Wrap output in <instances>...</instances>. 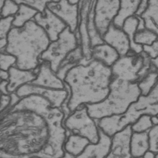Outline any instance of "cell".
<instances>
[{"mask_svg":"<svg viewBox=\"0 0 158 158\" xmlns=\"http://www.w3.org/2000/svg\"><path fill=\"white\" fill-rule=\"evenodd\" d=\"M14 17L0 18V53H5L7 44L8 34L13 28Z\"/></svg>","mask_w":158,"mask_h":158,"instance_id":"obj_27","label":"cell"},{"mask_svg":"<svg viewBox=\"0 0 158 158\" xmlns=\"http://www.w3.org/2000/svg\"><path fill=\"white\" fill-rule=\"evenodd\" d=\"M93 2L94 1H80L79 24L75 32L79 45L82 51L84 58L87 61L92 59V46L87 30V19Z\"/></svg>","mask_w":158,"mask_h":158,"instance_id":"obj_10","label":"cell"},{"mask_svg":"<svg viewBox=\"0 0 158 158\" xmlns=\"http://www.w3.org/2000/svg\"><path fill=\"white\" fill-rule=\"evenodd\" d=\"M8 81H1L0 82V93L2 95H9L7 91Z\"/></svg>","mask_w":158,"mask_h":158,"instance_id":"obj_35","label":"cell"},{"mask_svg":"<svg viewBox=\"0 0 158 158\" xmlns=\"http://www.w3.org/2000/svg\"><path fill=\"white\" fill-rule=\"evenodd\" d=\"M112 79L110 68L94 59L71 69L64 79L69 91V110L73 112L83 105L103 101L109 93Z\"/></svg>","mask_w":158,"mask_h":158,"instance_id":"obj_2","label":"cell"},{"mask_svg":"<svg viewBox=\"0 0 158 158\" xmlns=\"http://www.w3.org/2000/svg\"><path fill=\"white\" fill-rule=\"evenodd\" d=\"M21 2L29 6L38 11L39 13L43 14L44 13L47 5L50 1L47 0H20Z\"/></svg>","mask_w":158,"mask_h":158,"instance_id":"obj_32","label":"cell"},{"mask_svg":"<svg viewBox=\"0 0 158 158\" xmlns=\"http://www.w3.org/2000/svg\"><path fill=\"white\" fill-rule=\"evenodd\" d=\"M148 131L141 133L133 132L131 140L132 158L143 157L149 151Z\"/></svg>","mask_w":158,"mask_h":158,"instance_id":"obj_18","label":"cell"},{"mask_svg":"<svg viewBox=\"0 0 158 158\" xmlns=\"http://www.w3.org/2000/svg\"><path fill=\"white\" fill-rule=\"evenodd\" d=\"M7 91L9 94L15 93L20 87L33 81L36 77L35 71L19 69L16 67H11L8 70Z\"/></svg>","mask_w":158,"mask_h":158,"instance_id":"obj_16","label":"cell"},{"mask_svg":"<svg viewBox=\"0 0 158 158\" xmlns=\"http://www.w3.org/2000/svg\"><path fill=\"white\" fill-rule=\"evenodd\" d=\"M1 18V16H0V18Z\"/></svg>","mask_w":158,"mask_h":158,"instance_id":"obj_43","label":"cell"},{"mask_svg":"<svg viewBox=\"0 0 158 158\" xmlns=\"http://www.w3.org/2000/svg\"><path fill=\"white\" fill-rule=\"evenodd\" d=\"M38 158V157H33V158Z\"/></svg>","mask_w":158,"mask_h":158,"instance_id":"obj_41","label":"cell"},{"mask_svg":"<svg viewBox=\"0 0 158 158\" xmlns=\"http://www.w3.org/2000/svg\"><path fill=\"white\" fill-rule=\"evenodd\" d=\"M155 158H158V155H156Z\"/></svg>","mask_w":158,"mask_h":158,"instance_id":"obj_40","label":"cell"},{"mask_svg":"<svg viewBox=\"0 0 158 158\" xmlns=\"http://www.w3.org/2000/svg\"><path fill=\"white\" fill-rule=\"evenodd\" d=\"M65 88L64 90H52L34 86L29 83L19 88L15 94L19 98L30 95H38L47 99L53 107L61 108L69 95V90L66 84Z\"/></svg>","mask_w":158,"mask_h":158,"instance_id":"obj_9","label":"cell"},{"mask_svg":"<svg viewBox=\"0 0 158 158\" xmlns=\"http://www.w3.org/2000/svg\"><path fill=\"white\" fill-rule=\"evenodd\" d=\"M33 20L44 30L51 42L56 41L67 28L60 19L47 8L44 14L38 13Z\"/></svg>","mask_w":158,"mask_h":158,"instance_id":"obj_13","label":"cell"},{"mask_svg":"<svg viewBox=\"0 0 158 158\" xmlns=\"http://www.w3.org/2000/svg\"><path fill=\"white\" fill-rule=\"evenodd\" d=\"M84 58L82 51L79 45L75 50L70 52L60 64L56 74L57 77L64 81L68 72L74 67L80 64Z\"/></svg>","mask_w":158,"mask_h":158,"instance_id":"obj_19","label":"cell"},{"mask_svg":"<svg viewBox=\"0 0 158 158\" xmlns=\"http://www.w3.org/2000/svg\"><path fill=\"white\" fill-rule=\"evenodd\" d=\"M5 1H2L0 0V15H1V12H2V9L3 7ZM1 16V15H0Z\"/></svg>","mask_w":158,"mask_h":158,"instance_id":"obj_39","label":"cell"},{"mask_svg":"<svg viewBox=\"0 0 158 158\" xmlns=\"http://www.w3.org/2000/svg\"><path fill=\"white\" fill-rule=\"evenodd\" d=\"M19 4L16 1H5L4 4L1 12V18L13 17L17 13Z\"/></svg>","mask_w":158,"mask_h":158,"instance_id":"obj_30","label":"cell"},{"mask_svg":"<svg viewBox=\"0 0 158 158\" xmlns=\"http://www.w3.org/2000/svg\"><path fill=\"white\" fill-rule=\"evenodd\" d=\"M61 158H77V157L75 156H73V155H71V154H69V153H67V152H65L64 154V156H63V157Z\"/></svg>","mask_w":158,"mask_h":158,"instance_id":"obj_38","label":"cell"},{"mask_svg":"<svg viewBox=\"0 0 158 158\" xmlns=\"http://www.w3.org/2000/svg\"><path fill=\"white\" fill-rule=\"evenodd\" d=\"M72 113L65 121V127L74 134L88 139L90 143H98V127L89 116L86 105L81 106Z\"/></svg>","mask_w":158,"mask_h":158,"instance_id":"obj_7","label":"cell"},{"mask_svg":"<svg viewBox=\"0 0 158 158\" xmlns=\"http://www.w3.org/2000/svg\"><path fill=\"white\" fill-rule=\"evenodd\" d=\"M157 116V117H158V115H157V116Z\"/></svg>","mask_w":158,"mask_h":158,"instance_id":"obj_42","label":"cell"},{"mask_svg":"<svg viewBox=\"0 0 158 158\" xmlns=\"http://www.w3.org/2000/svg\"><path fill=\"white\" fill-rule=\"evenodd\" d=\"M79 4H71L69 1H50L47 8L60 19L72 32H75L79 24Z\"/></svg>","mask_w":158,"mask_h":158,"instance_id":"obj_11","label":"cell"},{"mask_svg":"<svg viewBox=\"0 0 158 158\" xmlns=\"http://www.w3.org/2000/svg\"><path fill=\"white\" fill-rule=\"evenodd\" d=\"M50 43L45 32L33 19L22 27L11 28L5 53L15 58L18 68L34 71Z\"/></svg>","mask_w":158,"mask_h":158,"instance_id":"obj_3","label":"cell"},{"mask_svg":"<svg viewBox=\"0 0 158 158\" xmlns=\"http://www.w3.org/2000/svg\"><path fill=\"white\" fill-rule=\"evenodd\" d=\"M104 43L114 48L119 55L123 56L131 51V43L126 33L122 29L111 24L102 37Z\"/></svg>","mask_w":158,"mask_h":158,"instance_id":"obj_14","label":"cell"},{"mask_svg":"<svg viewBox=\"0 0 158 158\" xmlns=\"http://www.w3.org/2000/svg\"><path fill=\"white\" fill-rule=\"evenodd\" d=\"M120 1L100 0L95 1L94 6V21L99 34L103 37L113 23L119 9Z\"/></svg>","mask_w":158,"mask_h":158,"instance_id":"obj_8","label":"cell"},{"mask_svg":"<svg viewBox=\"0 0 158 158\" xmlns=\"http://www.w3.org/2000/svg\"><path fill=\"white\" fill-rule=\"evenodd\" d=\"M34 71L36 77L30 83L32 85L52 90L66 89L64 82L57 77L48 62L41 61L38 68Z\"/></svg>","mask_w":158,"mask_h":158,"instance_id":"obj_12","label":"cell"},{"mask_svg":"<svg viewBox=\"0 0 158 158\" xmlns=\"http://www.w3.org/2000/svg\"><path fill=\"white\" fill-rule=\"evenodd\" d=\"M95 2V1H94L88 14L87 19V30L92 48L96 45L102 44L104 43L102 36L99 34L96 28L94 21V6Z\"/></svg>","mask_w":158,"mask_h":158,"instance_id":"obj_25","label":"cell"},{"mask_svg":"<svg viewBox=\"0 0 158 158\" xmlns=\"http://www.w3.org/2000/svg\"><path fill=\"white\" fill-rule=\"evenodd\" d=\"M158 80V71L151 66L149 72L138 83L141 96H147L155 88Z\"/></svg>","mask_w":158,"mask_h":158,"instance_id":"obj_24","label":"cell"},{"mask_svg":"<svg viewBox=\"0 0 158 158\" xmlns=\"http://www.w3.org/2000/svg\"><path fill=\"white\" fill-rule=\"evenodd\" d=\"M151 60L143 51L137 54L131 51L126 55L120 57L110 67L112 78L137 83L150 70Z\"/></svg>","mask_w":158,"mask_h":158,"instance_id":"obj_5","label":"cell"},{"mask_svg":"<svg viewBox=\"0 0 158 158\" xmlns=\"http://www.w3.org/2000/svg\"><path fill=\"white\" fill-rule=\"evenodd\" d=\"M140 2L141 1H120L119 9L112 23L113 25L122 28L125 20L135 15Z\"/></svg>","mask_w":158,"mask_h":158,"instance_id":"obj_20","label":"cell"},{"mask_svg":"<svg viewBox=\"0 0 158 158\" xmlns=\"http://www.w3.org/2000/svg\"><path fill=\"white\" fill-rule=\"evenodd\" d=\"M143 51L151 59L158 56V40L150 46H143Z\"/></svg>","mask_w":158,"mask_h":158,"instance_id":"obj_33","label":"cell"},{"mask_svg":"<svg viewBox=\"0 0 158 158\" xmlns=\"http://www.w3.org/2000/svg\"><path fill=\"white\" fill-rule=\"evenodd\" d=\"M99 140L96 144L90 143L77 158H106L109 154L111 145V137L98 128Z\"/></svg>","mask_w":158,"mask_h":158,"instance_id":"obj_15","label":"cell"},{"mask_svg":"<svg viewBox=\"0 0 158 158\" xmlns=\"http://www.w3.org/2000/svg\"><path fill=\"white\" fill-rule=\"evenodd\" d=\"M141 96L137 83L112 78L107 97L100 103L85 105L92 118L100 120L125 113L130 106L137 102Z\"/></svg>","mask_w":158,"mask_h":158,"instance_id":"obj_4","label":"cell"},{"mask_svg":"<svg viewBox=\"0 0 158 158\" xmlns=\"http://www.w3.org/2000/svg\"><path fill=\"white\" fill-rule=\"evenodd\" d=\"M120 57L114 48L105 43L94 46L91 49V59L108 67H111Z\"/></svg>","mask_w":158,"mask_h":158,"instance_id":"obj_17","label":"cell"},{"mask_svg":"<svg viewBox=\"0 0 158 158\" xmlns=\"http://www.w3.org/2000/svg\"><path fill=\"white\" fill-rule=\"evenodd\" d=\"M0 98H1V97H0Z\"/></svg>","mask_w":158,"mask_h":158,"instance_id":"obj_44","label":"cell"},{"mask_svg":"<svg viewBox=\"0 0 158 158\" xmlns=\"http://www.w3.org/2000/svg\"><path fill=\"white\" fill-rule=\"evenodd\" d=\"M151 66L158 71V56L156 58L151 59Z\"/></svg>","mask_w":158,"mask_h":158,"instance_id":"obj_37","label":"cell"},{"mask_svg":"<svg viewBox=\"0 0 158 158\" xmlns=\"http://www.w3.org/2000/svg\"><path fill=\"white\" fill-rule=\"evenodd\" d=\"M16 59L11 55L5 53H0V69L8 71L15 66Z\"/></svg>","mask_w":158,"mask_h":158,"instance_id":"obj_31","label":"cell"},{"mask_svg":"<svg viewBox=\"0 0 158 158\" xmlns=\"http://www.w3.org/2000/svg\"><path fill=\"white\" fill-rule=\"evenodd\" d=\"M140 21V18L135 15L126 19L122 28L130 40L131 51L137 54L141 53L143 52V46L135 43L133 41L135 34L139 28Z\"/></svg>","mask_w":158,"mask_h":158,"instance_id":"obj_21","label":"cell"},{"mask_svg":"<svg viewBox=\"0 0 158 158\" xmlns=\"http://www.w3.org/2000/svg\"><path fill=\"white\" fill-rule=\"evenodd\" d=\"M8 71L0 69V80L1 81H8Z\"/></svg>","mask_w":158,"mask_h":158,"instance_id":"obj_36","label":"cell"},{"mask_svg":"<svg viewBox=\"0 0 158 158\" xmlns=\"http://www.w3.org/2000/svg\"><path fill=\"white\" fill-rule=\"evenodd\" d=\"M158 40L156 33L149 29L138 30L134 36V42L142 46H150Z\"/></svg>","mask_w":158,"mask_h":158,"instance_id":"obj_26","label":"cell"},{"mask_svg":"<svg viewBox=\"0 0 158 158\" xmlns=\"http://www.w3.org/2000/svg\"><path fill=\"white\" fill-rule=\"evenodd\" d=\"M16 1L19 4V8L17 13L14 16L12 24L13 27L19 28L33 20L39 12L20 1Z\"/></svg>","mask_w":158,"mask_h":158,"instance_id":"obj_22","label":"cell"},{"mask_svg":"<svg viewBox=\"0 0 158 158\" xmlns=\"http://www.w3.org/2000/svg\"><path fill=\"white\" fill-rule=\"evenodd\" d=\"M79 45L75 32H72L67 27L56 41L51 42L42 55L41 61L49 63L52 69L56 73L62 61Z\"/></svg>","mask_w":158,"mask_h":158,"instance_id":"obj_6","label":"cell"},{"mask_svg":"<svg viewBox=\"0 0 158 158\" xmlns=\"http://www.w3.org/2000/svg\"><path fill=\"white\" fill-rule=\"evenodd\" d=\"M149 151L153 154H158V124L153 125L148 133Z\"/></svg>","mask_w":158,"mask_h":158,"instance_id":"obj_29","label":"cell"},{"mask_svg":"<svg viewBox=\"0 0 158 158\" xmlns=\"http://www.w3.org/2000/svg\"><path fill=\"white\" fill-rule=\"evenodd\" d=\"M0 112V158H61L64 113L38 95L19 97Z\"/></svg>","mask_w":158,"mask_h":158,"instance_id":"obj_1","label":"cell"},{"mask_svg":"<svg viewBox=\"0 0 158 158\" xmlns=\"http://www.w3.org/2000/svg\"><path fill=\"white\" fill-rule=\"evenodd\" d=\"M90 143L88 139L77 135L69 137L64 145V150L75 156H79L86 146Z\"/></svg>","mask_w":158,"mask_h":158,"instance_id":"obj_23","label":"cell"},{"mask_svg":"<svg viewBox=\"0 0 158 158\" xmlns=\"http://www.w3.org/2000/svg\"><path fill=\"white\" fill-rule=\"evenodd\" d=\"M148 5L149 1H141L135 15L140 17L146 12L148 8Z\"/></svg>","mask_w":158,"mask_h":158,"instance_id":"obj_34","label":"cell"},{"mask_svg":"<svg viewBox=\"0 0 158 158\" xmlns=\"http://www.w3.org/2000/svg\"><path fill=\"white\" fill-rule=\"evenodd\" d=\"M153 126L151 116L143 115L132 124L131 128L133 132L141 133L149 130Z\"/></svg>","mask_w":158,"mask_h":158,"instance_id":"obj_28","label":"cell"}]
</instances>
